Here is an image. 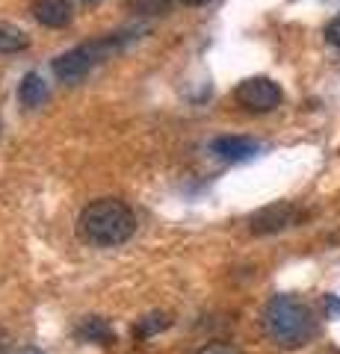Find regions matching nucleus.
<instances>
[{
    "instance_id": "obj_1",
    "label": "nucleus",
    "mask_w": 340,
    "mask_h": 354,
    "mask_svg": "<svg viewBox=\"0 0 340 354\" xmlns=\"http://www.w3.org/2000/svg\"><path fill=\"white\" fill-rule=\"evenodd\" d=\"M263 330L281 348H302L316 337L314 310L290 292L272 295L263 307Z\"/></svg>"
},
{
    "instance_id": "obj_2",
    "label": "nucleus",
    "mask_w": 340,
    "mask_h": 354,
    "mask_svg": "<svg viewBox=\"0 0 340 354\" xmlns=\"http://www.w3.org/2000/svg\"><path fill=\"white\" fill-rule=\"evenodd\" d=\"M78 230L92 245L113 248L134 236L136 216H134V209L125 201H118V198H98V201L83 207V213L78 218Z\"/></svg>"
},
{
    "instance_id": "obj_3",
    "label": "nucleus",
    "mask_w": 340,
    "mask_h": 354,
    "mask_svg": "<svg viewBox=\"0 0 340 354\" xmlns=\"http://www.w3.org/2000/svg\"><path fill=\"white\" fill-rule=\"evenodd\" d=\"M125 44V32H109V36H101L95 41H86L80 48H74L69 53L53 59V74L65 83H78L80 77H86L98 62L109 59L113 53Z\"/></svg>"
},
{
    "instance_id": "obj_4",
    "label": "nucleus",
    "mask_w": 340,
    "mask_h": 354,
    "mask_svg": "<svg viewBox=\"0 0 340 354\" xmlns=\"http://www.w3.org/2000/svg\"><path fill=\"white\" fill-rule=\"evenodd\" d=\"M234 97L240 106H246L249 113H269L281 104V88L269 77H249L234 88Z\"/></svg>"
},
{
    "instance_id": "obj_5",
    "label": "nucleus",
    "mask_w": 340,
    "mask_h": 354,
    "mask_svg": "<svg viewBox=\"0 0 340 354\" xmlns=\"http://www.w3.org/2000/svg\"><path fill=\"white\" fill-rule=\"evenodd\" d=\"M299 218H302L299 207H293L290 201H278V204L258 209V213L249 218V225H251V234H278L284 227H293Z\"/></svg>"
},
{
    "instance_id": "obj_6",
    "label": "nucleus",
    "mask_w": 340,
    "mask_h": 354,
    "mask_svg": "<svg viewBox=\"0 0 340 354\" xmlns=\"http://www.w3.org/2000/svg\"><path fill=\"white\" fill-rule=\"evenodd\" d=\"M211 151L225 162H243L260 151V142L249 139V136H219L211 142Z\"/></svg>"
},
{
    "instance_id": "obj_7",
    "label": "nucleus",
    "mask_w": 340,
    "mask_h": 354,
    "mask_svg": "<svg viewBox=\"0 0 340 354\" xmlns=\"http://www.w3.org/2000/svg\"><path fill=\"white\" fill-rule=\"evenodd\" d=\"M33 15L45 27H65L71 21V3L69 0H36Z\"/></svg>"
},
{
    "instance_id": "obj_8",
    "label": "nucleus",
    "mask_w": 340,
    "mask_h": 354,
    "mask_svg": "<svg viewBox=\"0 0 340 354\" xmlns=\"http://www.w3.org/2000/svg\"><path fill=\"white\" fill-rule=\"evenodd\" d=\"M48 97V86H45V80H42V74H36V71H30V74H24V80L18 83V101L24 104V106H39L42 101Z\"/></svg>"
},
{
    "instance_id": "obj_9",
    "label": "nucleus",
    "mask_w": 340,
    "mask_h": 354,
    "mask_svg": "<svg viewBox=\"0 0 340 354\" xmlns=\"http://www.w3.org/2000/svg\"><path fill=\"white\" fill-rule=\"evenodd\" d=\"M78 337L86 342H101V346H109V342L116 339L113 328H109L107 319H101V316H86L78 328Z\"/></svg>"
},
{
    "instance_id": "obj_10",
    "label": "nucleus",
    "mask_w": 340,
    "mask_h": 354,
    "mask_svg": "<svg viewBox=\"0 0 340 354\" xmlns=\"http://www.w3.org/2000/svg\"><path fill=\"white\" fill-rule=\"evenodd\" d=\"M30 48V36L21 27L15 24H6L0 21V53H15V50H24Z\"/></svg>"
},
{
    "instance_id": "obj_11",
    "label": "nucleus",
    "mask_w": 340,
    "mask_h": 354,
    "mask_svg": "<svg viewBox=\"0 0 340 354\" xmlns=\"http://www.w3.org/2000/svg\"><path fill=\"white\" fill-rule=\"evenodd\" d=\"M163 328H169V316L166 313H151L145 319H139V325L134 328V337H139V339L154 337L157 330H163Z\"/></svg>"
},
{
    "instance_id": "obj_12",
    "label": "nucleus",
    "mask_w": 340,
    "mask_h": 354,
    "mask_svg": "<svg viewBox=\"0 0 340 354\" xmlns=\"http://www.w3.org/2000/svg\"><path fill=\"white\" fill-rule=\"evenodd\" d=\"M195 354H243L237 346H231V342H211V346H204L199 348Z\"/></svg>"
},
{
    "instance_id": "obj_13",
    "label": "nucleus",
    "mask_w": 340,
    "mask_h": 354,
    "mask_svg": "<svg viewBox=\"0 0 340 354\" xmlns=\"http://www.w3.org/2000/svg\"><path fill=\"white\" fill-rule=\"evenodd\" d=\"M325 36H328V41H332L334 48H340V15L332 18V24L325 27Z\"/></svg>"
},
{
    "instance_id": "obj_14",
    "label": "nucleus",
    "mask_w": 340,
    "mask_h": 354,
    "mask_svg": "<svg viewBox=\"0 0 340 354\" xmlns=\"http://www.w3.org/2000/svg\"><path fill=\"white\" fill-rule=\"evenodd\" d=\"M325 304H328V313H332V316H340V298L328 295V298H325Z\"/></svg>"
},
{
    "instance_id": "obj_15",
    "label": "nucleus",
    "mask_w": 340,
    "mask_h": 354,
    "mask_svg": "<svg viewBox=\"0 0 340 354\" xmlns=\"http://www.w3.org/2000/svg\"><path fill=\"white\" fill-rule=\"evenodd\" d=\"M6 346H9V337L0 330V354H6Z\"/></svg>"
},
{
    "instance_id": "obj_16",
    "label": "nucleus",
    "mask_w": 340,
    "mask_h": 354,
    "mask_svg": "<svg viewBox=\"0 0 340 354\" xmlns=\"http://www.w3.org/2000/svg\"><path fill=\"white\" fill-rule=\"evenodd\" d=\"M15 354H45V351H39V348H21V351H15Z\"/></svg>"
},
{
    "instance_id": "obj_17",
    "label": "nucleus",
    "mask_w": 340,
    "mask_h": 354,
    "mask_svg": "<svg viewBox=\"0 0 340 354\" xmlns=\"http://www.w3.org/2000/svg\"><path fill=\"white\" fill-rule=\"evenodd\" d=\"M181 3H190V6H202V3H207V0H181Z\"/></svg>"
}]
</instances>
